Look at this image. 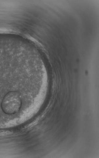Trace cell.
Masks as SVG:
<instances>
[{
    "mask_svg": "<svg viewBox=\"0 0 99 158\" xmlns=\"http://www.w3.org/2000/svg\"><path fill=\"white\" fill-rule=\"evenodd\" d=\"M22 102L20 95L18 92L9 93L4 98L2 103L4 112L8 114H14L21 108Z\"/></svg>",
    "mask_w": 99,
    "mask_h": 158,
    "instance_id": "obj_1",
    "label": "cell"
}]
</instances>
